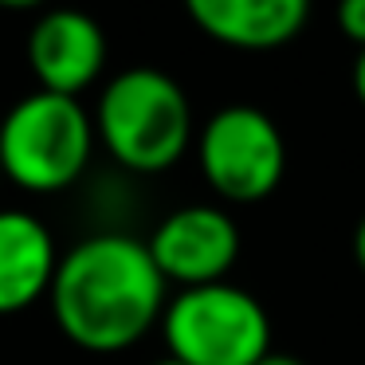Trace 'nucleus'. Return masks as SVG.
Segmentation results:
<instances>
[{"instance_id": "9b49d317", "label": "nucleus", "mask_w": 365, "mask_h": 365, "mask_svg": "<svg viewBox=\"0 0 365 365\" xmlns=\"http://www.w3.org/2000/svg\"><path fill=\"white\" fill-rule=\"evenodd\" d=\"M354 95L361 98V106H365V48L357 51V59H354Z\"/></svg>"}, {"instance_id": "7ed1b4c3", "label": "nucleus", "mask_w": 365, "mask_h": 365, "mask_svg": "<svg viewBox=\"0 0 365 365\" xmlns=\"http://www.w3.org/2000/svg\"><path fill=\"white\" fill-rule=\"evenodd\" d=\"M95 118L79 98L32 91L0 118V173L24 192L71 189L91 165Z\"/></svg>"}, {"instance_id": "1a4fd4ad", "label": "nucleus", "mask_w": 365, "mask_h": 365, "mask_svg": "<svg viewBox=\"0 0 365 365\" xmlns=\"http://www.w3.org/2000/svg\"><path fill=\"white\" fill-rule=\"evenodd\" d=\"M59 252L48 224L24 208H0V314L48 299Z\"/></svg>"}, {"instance_id": "9d476101", "label": "nucleus", "mask_w": 365, "mask_h": 365, "mask_svg": "<svg viewBox=\"0 0 365 365\" xmlns=\"http://www.w3.org/2000/svg\"><path fill=\"white\" fill-rule=\"evenodd\" d=\"M338 28L357 51L365 48V0H338Z\"/></svg>"}, {"instance_id": "39448f33", "label": "nucleus", "mask_w": 365, "mask_h": 365, "mask_svg": "<svg viewBox=\"0 0 365 365\" xmlns=\"http://www.w3.org/2000/svg\"><path fill=\"white\" fill-rule=\"evenodd\" d=\"M197 161L208 189L236 205L267 200L287 169V145L279 126L247 103L220 106L197 138Z\"/></svg>"}, {"instance_id": "ddd939ff", "label": "nucleus", "mask_w": 365, "mask_h": 365, "mask_svg": "<svg viewBox=\"0 0 365 365\" xmlns=\"http://www.w3.org/2000/svg\"><path fill=\"white\" fill-rule=\"evenodd\" d=\"M255 365H302V361H299V357H291V354H275V349H271V354L259 357Z\"/></svg>"}, {"instance_id": "f257e3e1", "label": "nucleus", "mask_w": 365, "mask_h": 365, "mask_svg": "<svg viewBox=\"0 0 365 365\" xmlns=\"http://www.w3.org/2000/svg\"><path fill=\"white\" fill-rule=\"evenodd\" d=\"M165 287L145 240L98 232L59 259L48 302L71 346L87 354H118L161 326L169 307Z\"/></svg>"}, {"instance_id": "20e7f679", "label": "nucleus", "mask_w": 365, "mask_h": 365, "mask_svg": "<svg viewBox=\"0 0 365 365\" xmlns=\"http://www.w3.org/2000/svg\"><path fill=\"white\" fill-rule=\"evenodd\" d=\"M161 338L185 365H255L271 354V318L244 287L208 283L169 299Z\"/></svg>"}, {"instance_id": "4468645a", "label": "nucleus", "mask_w": 365, "mask_h": 365, "mask_svg": "<svg viewBox=\"0 0 365 365\" xmlns=\"http://www.w3.org/2000/svg\"><path fill=\"white\" fill-rule=\"evenodd\" d=\"M43 0H0V9H36Z\"/></svg>"}, {"instance_id": "f03ea898", "label": "nucleus", "mask_w": 365, "mask_h": 365, "mask_svg": "<svg viewBox=\"0 0 365 365\" xmlns=\"http://www.w3.org/2000/svg\"><path fill=\"white\" fill-rule=\"evenodd\" d=\"M95 138L130 173H165L192 142L189 95L158 67H130L98 95Z\"/></svg>"}, {"instance_id": "0eeeda50", "label": "nucleus", "mask_w": 365, "mask_h": 365, "mask_svg": "<svg viewBox=\"0 0 365 365\" xmlns=\"http://www.w3.org/2000/svg\"><path fill=\"white\" fill-rule=\"evenodd\" d=\"M28 67L40 91L79 98L106 67V36L79 9L43 12L28 32Z\"/></svg>"}, {"instance_id": "6e6552de", "label": "nucleus", "mask_w": 365, "mask_h": 365, "mask_svg": "<svg viewBox=\"0 0 365 365\" xmlns=\"http://www.w3.org/2000/svg\"><path fill=\"white\" fill-rule=\"evenodd\" d=\"M189 20L236 51H275L307 28L310 0H185Z\"/></svg>"}, {"instance_id": "f8f14e48", "label": "nucleus", "mask_w": 365, "mask_h": 365, "mask_svg": "<svg viewBox=\"0 0 365 365\" xmlns=\"http://www.w3.org/2000/svg\"><path fill=\"white\" fill-rule=\"evenodd\" d=\"M354 263L361 267V275H365V216L357 220V228H354Z\"/></svg>"}, {"instance_id": "423d86ee", "label": "nucleus", "mask_w": 365, "mask_h": 365, "mask_svg": "<svg viewBox=\"0 0 365 365\" xmlns=\"http://www.w3.org/2000/svg\"><path fill=\"white\" fill-rule=\"evenodd\" d=\"M145 247L165 283H181V291H189L224 283L240 259V228L216 205H185L153 228Z\"/></svg>"}, {"instance_id": "2eb2a0df", "label": "nucleus", "mask_w": 365, "mask_h": 365, "mask_svg": "<svg viewBox=\"0 0 365 365\" xmlns=\"http://www.w3.org/2000/svg\"><path fill=\"white\" fill-rule=\"evenodd\" d=\"M153 365H185V361H177V357H165V361H153Z\"/></svg>"}]
</instances>
